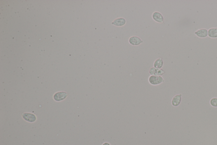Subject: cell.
I'll use <instances>...</instances> for the list:
<instances>
[{
	"label": "cell",
	"instance_id": "52a82bcc",
	"mask_svg": "<svg viewBox=\"0 0 217 145\" xmlns=\"http://www.w3.org/2000/svg\"><path fill=\"white\" fill-rule=\"evenodd\" d=\"M149 73L150 75H157V76H161L163 75L166 73V71H164L162 68H156L154 67H151L149 69Z\"/></svg>",
	"mask_w": 217,
	"mask_h": 145
},
{
	"label": "cell",
	"instance_id": "ba28073f",
	"mask_svg": "<svg viewBox=\"0 0 217 145\" xmlns=\"http://www.w3.org/2000/svg\"><path fill=\"white\" fill-rule=\"evenodd\" d=\"M182 100V95L177 94L173 97L171 100V104L173 106L178 107L180 104Z\"/></svg>",
	"mask_w": 217,
	"mask_h": 145
},
{
	"label": "cell",
	"instance_id": "7a4b0ae2",
	"mask_svg": "<svg viewBox=\"0 0 217 145\" xmlns=\"http://www.w3.org/2000/svg\"><path fill=\"white\" fill-rule=\"evenodd\" d=\"M129 42L132 45L137 46L143 43V41L138 36H132L129 38Z\"/></svg>",
	"mask_w": 217,
	"mask_h": 145
},
{
	"label": "cell",
	"instance_id": "7c38bea8",
	"mask_svg": "<svg viewBox=\"0 0 217 145\" xmlns=\"http://www.w3.org/2000/svg\"><path fill=\"white\" fill-rule=\"evenodd\" d=\"M210 104L213 107L217 108V98H213L210 100Z\"/></svg>",
	"mask_w": 217,
	"mask_h": 145
},
{
	"label": "cell",
	"instance_id": "5b68a950",
	"mask_svg": "<svg viewBox=\"0 0 217 145\" xmlns=\"http://www.w3.org/2000/svg\"><path fill=\"white\" fill-rule=\"evenodd\" d=\"M68 96L66 92H59L56 93L54 95V99L56 101L59 102L65 99Z\"/></svg>",
	"mask_w": 217,
	"mask_h": 145
},
{
	"label": "cell",
	"instance_id": "4fadbf2b",
	"mask_svg": "<svg viewBox=\"0 0 217 145\" xmlns=\"http://www.w3.org/2000/svg\"><path fill=\"white\" fill-rule=\"evenodd\" d=\"M102 145H111V144L108 142H104V143L102 144Z\"/></svg>",
	"mask_w": 217,
	"mask_h": 145
},
{
	"label": "cell",
	"instance_id": "8992f818",
	"mask_svg": "<svg viewBox=\"0 0 217 145\" xmlns=\"http://www.w3.org/2000/svg\"><path fill=\"white\" fill-rule=\"evenodd\" d=\"M126 22L127 21L125 18L123 17H119L114 20L113 21L111 22V24L115 26L122 27L124 26Z\"/></svg>",
	"mask_w": 217,
	"mask_h": 145
},
{
	"label": "cell",
	"instance_id": "277c9868",
	"mask_svg": "<svg viewBox=\"0 0 217 145\" xmlns=\"http://www.w3.org/2000/svg\"><path fill=\"white\" fill-rule=\"evenodd\" d=\"M22 118L29 122H34L37 120V117L35 114L31 113H24L22 115Z\"/></svg>",
	"mask_w": 217,
	"mask_h": 145
},
{
	"label": "cell",
	"instance_id": "9c48e42d",
	"mask_svg": "<svg viewBox=\"0 0 217 145\" xmlns=\"http://www.w3.org/2000/svg\"><path fill=\"white\" fill-rule=\"evenodd\" d=\"M195 35L200 38H205L208 36V31L205 28L198 29L194 32Z\"/></svg>",
	"mask_w": 217,
	"mask_h": 145
},
{
	"label": "cell",
	"instance_id": "30bf717a",
	"mask_svg": "<svg viewBox=\"0 0 217 145\" xmlns=\"http://www.w3.org/2000/svg\"><path fill=\"white\" fill-rule=\"evenodd\" d=\"M164 65V62L162 58L156 59L153 64V67L156 68H162Z\"/></svg>",
	"mask_w": 217,
	"mask_h": 145
},
{
	"label": "cell",
	"instance_id": "8fae6325",
	"mask_svg": "<svg viewBox=\"0 0 217 145\" xmlns=\"http://www.w3.org/2000/svg\"><path fill=\"white\" fill-rule=\"evenodd\" d=\"M208 36L211 39L217 38V28L213 27L208 30Z\"/></svg>",
	"mask_w": 217,
	"mask_h": 145
},
{
	"label": "cell",
	"instance_id": "3957f363",
	"mask_svg": "<svg viewBox=\"0 0 217 145\" xmlns=\"http://www.w3.org/2000/svg\"><path fill=\"white\" fill-rule=\"evenodd\" d=\"M152 18L153 20L158 23H163L164 17L163 15L158 11L154 12L152 14Z\"/></svg>",
	"mask_w": 217,
	"mask_h": 145
},
{
	"label": "cell",
	"instance_id": "6da1fadb",
	"mask_svg": "<svg viewBox=\"0 0 217 145\" xmlns=\"http://www.w3.org/2000/svg\"><path fill=\"white\" fill-rule=\"evenodd\" d=\"M149 84L153 86H157L163 84L165 82L163 77L161 76L157 75H150L148 79Z\"/></svg>",
	"mask_w": 217,
	"mask_h": 145
}]
</instances>
